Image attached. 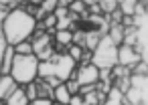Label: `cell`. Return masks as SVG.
I'll list each match as a JSON object with an SVG mask.
<instances>
[{
  "mask_svg": "<svg viewBox=\"0 0 148 105\" xmlns=\"http://www.w3.org/2000/svg\"><path fill=\"white\" fill-rule=\"evenodd\" d=\"M73 2H77V0H69V4H73Z\"/></svg>",
  "mask_w": 148,
  "mask_h": 105,
  "instance_id": "cell-37",
  "label": "cell"
},
{
  "mask_svg": "<svg viewBox=\"0 0 148 105\" xmlns=\"http://www.w3.org/2000/svg\"><path fill=\"white\" fill-rule=\"evenodd\" d=\"M101 37H106V35H101V33H97V30L85 33V49H87V51H95V47L99 45Z\"/></svg>",
  "mask_w": 148,
  "mask_h": 105,
  "instance_id": "cell-15",
  "label": "cell"
},
{
  "mask_svg": "<svg viewBox=\"0 0 148 105\" xmlns=\"http://www.w3.org/2000/svg\"><path fill=\"white\" fill-rule=\"evenodd\" d=\"M4 105H29V97H27L23 85H18V89L4 99Z\"/></svg>",
  "mask_w": 148,
  "mask_h": 105,
  "instance_id": "cell-9",
  "label": "cell"
},
{
  "mask_svg": "<svg viewBox=\"0 0 148 105\" xmlns=\"http://www.w3.org/2000/svg\"><path fill=\"white\" fill-rule=\"evenodd\" d=\"M23 89H25V93H27L29 101H33V99H37V97H39V89H37V83H35V81H33V83H29V85H23Z\"/></svg>",
  "mask_w": 148,
  "mask_h": 105,
  "instance_id": "cell-25",
  "label": "cell"
},
{
  "mask_svg": "<svg viewBox=\"0 0 148 105\" xmlns=\"http://www.w3.org/2000/svg\"><path fill=\"white\" fill-rule=\"evenodd\" d=\"M142 61L140 57V51L136 47H130V45H120L118 47V65H126V67H134Z\"/></svg>",
  "mask_w": 148,
  "mask_h": 105,
  "instance_id": "cell-6",
  "label": "cell"
},
{
  "mask_svg": "<svg viewBox=\"0 0 148 105\" xmlns=\"http://www.w3.org/2000/svg\"><path fill=\"white\" fill-rule=\"evenodd\" d=\"M37 83V89H39V97H47V99H53V95H55V89L45 81V79H37L35 81Z\"/></svg>",
  "mask_w": 148,
  "mask_h": 105,
  "instance_id": "cell-17",
  "label": "cell"
},
{
  "mask_svg": "<svg viewBox=\"0 0 148 105\" xmlns=\"http://www.w3.org/2000/svg\"><path fill=\"white\" fill-rule=\"evenodd\" d=\"M103 105H124V93H122V91L114 85V87L110 89V93L106 95Z\"/></svg>",
  "mask_w": 148,
  "mask_h": 105,
  "instance_id": "cell-13",
  "label": "cell"
},
{
  "mask_svg": "<svg viewBox=\"0 0 148 105\" xmlns=\"http://www.w3.org/2000/svg\"><path fill=\"white\" fill-rule=\"evenodd\" d=\"M65 85H67V89L71 91V95H77L79 93V83H77V79H69V81H65Z\"/></svg>",
  "mask_w": 148,
  "mask_h": 105,
  "instance_id": "cell-27",
  "label": "cell"
},
{
  "mask_svg": "<svg viewBox=\"0 0 148 105\" xmlns=\"http://www.w3.org/2000/svg\"><path fill=\"white\" fill-rule=\"evenodd\" d=\"M91 63L99 69H112V67L118 65V45H114L108 35L101 37L99 45L95 47Z\"/></svg>",
  "mask_w": 148,
  "mask_h": 105,
  "instance_id": "cell-3",
  "label": "cell"
},
{
  "mask_svg": "<svg viewBox=\"0 0 148 105\" xmlns=\"http://www.w3.org/2000/svg\"><path fill=\"white\" fill-rule=\"evenodd\" d=\"M71 91L67 89V85L65 83H61L59 87H55V95H53V101H57V103H63V105H69V101H71Z\"/></svg>",
  "mask_w": 148,
  "mask_h": 105,
  "instance_id": "cell-12",
  "label": "cell"
},
{
  "mask_svg": "<svg viewBox=\"0 0 148 105\" xmlns=\"http://www.w3.org/2000/svg\"><path fill=\"white\" fill-rule=\"evenodd\" d=\"M69 105H87V101H85V97H83L81 93H77V95H73V97H71Z\"/></svg>",
  "mask_w": 148,
  "mask_h": 105,
  "instance_id": "cell-28",
  "label": "cell"
},
{
  "mask_svg": "<svg viewBox=\"0 0 148 105\" xmlns=\"http://www.w3.org/2000/svg\"><path fill=\"white\" fill-rule=\"evenodd\" d=\"M132 75H148V63L140 61L138 65L132 67Z\"/></svg>",
  "mask_w": 148,
  "mask_h": 105,
  "instance_id": "cell-26",
  "label": "cell"
},
{
  "mask_svg": "<svg viewBox=\"0 0 148 105\" xmlns=\"http://www.w3.org/2000/svg\"><path fill=\"white\" fill-rule=\"evenodd\" d=\"M114 85H116L122 93H128V89L132 87V77H120V79L114 81Z\"/></svg>",
  "mask_w": 148,
  "mask_h": 105,
  "instance_id": "cell-23",
  "label": "cell"
},
{
  "mask_svg": "<svg viewBox=\"0 0 148 105\" xmlns=\"http://www.w3.org/2000/svg\"><path fill=\"white\" fill-rule=\"evenodd\" d=\"M41 8H43V12L45 14H53L57 8H59V4H57V0H43V2L39 4Z\"/></svg>",
  "mask_w": 148,
  "mask_h": 105,
  "instance_id": "cell-24",
  "label": "cell"
},
{
  "mask_svg": "<svg viewBox=\"0 0 148 105\" xmlns=\"http://www.w3.org/2000/svg\"><path fill=\"white\" fill-rule=\"evenodd\" d=\"M79 85H95L99 81V67H95L93 63L89 65H77V71H75V77Z\"/></svg>",
  "mask_w": 148,
  "mask_h": 105,
  "instance_id": "cell-5",
  "label": "cell"
},
{
  "mask_svg": "<svg viewBox=\"0 0 148 105\" xmlns=\"http://www.w3.org/2000/svg\"><path fill=\"white\" fill-rule=\"evenodd\" d=\"M18 89V83L14 81L12 75H0V99H6L8 95H12Z\"/></svg>",
  "mask_w": 148,
  "mask_h": 105,
  "instance_id": "cell-8",
  "label": "cell"
},
{
  "mask_svg": "<svg viewBox=\"0 0 148 105\" xmlns=\"http://www.w3.org/2000/svg\"><path fill=\"white\" fill-rule=\"evenodd\" d=\"M14 57H16V53H14V47H6L4 49V53H2V75H10V71H12V63H14Z\"/></svg>",
  "mask_w": 148,
  "mask_h": 105,
  "instance_id": "cell-10",
  "label": "cell"
},
{
  "mask_svg": "<svg viewBox=\"0 0 148 105\" xmlns=\"http://www.w3.org/2000/svg\"><path fill=\"white\" fill-rule=\"evenodd\" d=\"M49 77H55V63H53V59L39 63V79H49Z\"/></svg>",
  "mask_w": 148,
  "mask_h": 105,
  "instance_id": "cell-14",
  "label": "cell"
},
{
  "mask_svg": "<svg viewBox=\"0 0 148 105\" xmlns=\"http://www.w3.org/2000/svg\"><path fill=\"white\" fill-rule=\"evenodd\" d=\"M8 2H10V0H0V6H2V8H8ZM10 10V8H8Z\"/></svg>",
  "mask_w": 148,
  "mask_h": 105,
  "instance_id": "cell-34",
  "label": "cell"
},
{
  "mask_svg": "<svg viewBox=\"0 0 148 105\" xmlns=\"http://www.w3.org/2000/svg\"><path fill=\"white\" fill-rule=\"evenodd\" d=\"M112 73H114V81L120 79V77H132V69L126 67V65H116V67H112Z\"/></svg>",
  "mask_w": 148,
  "mask_h": 105,
  "instance_id": "cell-21",
  "label": "cell"
},
{
  "mask_svg": "<svg viewBox=\"0 0 148 105\" xmlns=\"http://www.w3.org/2000/svg\"><path fill=\"white\" fill-rule=\"evenodd\" d=\"M39 63L37 55H16L10 75L18 85H29L39 79Z\"/></svg>",
  "mask_w": 148,
  "mask_h": 105,
  "instance_id": "cell-2",
  "label": "cell"
},
{
  "mask_svg": "<svg viewBox=\"0 0 148 105\" xmlns=\"http://www.w3.org/2000/svg\"><path fill=\"white\" fill-rule=\"evenodd\" d=\"M57 4L63 6V8H69V0H57Z\"/></svg>",
  "mask_w": 148,
  "mask_h": 105,
  "instance_id": "cell-32",
  "label": "cell"
},
{
  "mask_svg": "<svg viewBox=\"0 0 148 105\" xmlns=\"http://www.w3.org/2000/svg\"><path fill=\"white\" fill-rule=\"evenodd\" d=\"M55 16H57V20H61V18H67V16H71V12H69V8H63V6H59V8L55 10Z\"/></svg>",
  "mask_w": 148,
  "mask_h": 105,
  "instance_id": "cell-30",
  "label": "cell"
},
{
  "mask_svg": "<svg viewBox=\"0 0 148 105\" xmlns=\"http://www.w3.org/2000/svg\"><path fill=\"white\" fill-rule=\"evenodd\" d=\"M29 105H53V99H47V97H37V99L29 101Z\"/></svg>",
  "mask_w": 148,
  "mask_h": 105,
  "instance_id": "cell-29",
  "label": "cell"
},
{
  "mask_svg": "<svg viewBox=\"0 0 148 105\" xmlns=\"http://www.w3.org/2000/svg\"><path fill=\"white\" fill-rule=\"evenodd\" d=\"M124 35H126V26L124 24H112L110 30H108V37L112 39L114 45H124Z\"/></svg>",
  "mask_w": 148,
  "mask_h": 105,
  "instance_id": "cell-11",
  "label": "cell"
},
{
  "mask_svg": "<svg viewBox=\"0 0 148 105\" xmlns=\"http://www.w3.org/2000/svg\"><path fill=\"white\" fill-rule=\"evenodd\" d=\"M0 75H2V53H0Z\"/></svg>",
  "mask_w": 148,
  "mask_h": 105,
  "instance_id": "cell-35",
  "label": "cell"
},
{
  "mask_svg": "<svg viewBox=\"0 0 148 105\" xmlns=\"http://www.w3.org/2000/svg\"><path fill=\"white\" fill-rule=\"evenodd\" d=\"M138 4H140V0H120V10L124 16H134Z\"/></svg>",
  "mask_w": 148,
  "mask_h": 105,
  "instance_id": "cell-16",
  "label": "cell"
},
{
  "mask_svg": "<svg viewBox=\"0 0 148 105\" xmlns=\"http://www.w3.org/2000/svg\"><path fill=\"white\" fill-rule=\"evenodd\" d=\"M99 8L106 16H110L114 10L120 8V0H99Z\"/></svg>",
  "mask_w": 148,
  "mask_h": 105,
  "instance_id": "cell-19",
  "label": "cell"
},
{
  "mask_svg": "<svg viewBox=\"0 0 148 105\" xmlns=\"http://www.w3.org/2000/svg\"><path fill=\"white\" fill-rule=\"evenodd\" d=\"M53 41H55L57 53H67V49L73 45V30H55Z\"/></svg>",
  "mask_w": 148,
  "mask_h": 105,
  "instance_id": "cell-7",
  "label": "cell"
},
{
  "mask_svg": "<svg viewBox=\"0 0 148 105\" xmlns=\"http://www.w3.org/2000/svg\"><path fill=\"white\" fill-rule=\"evenodd\" d=\"M83 51H85L83 47H79V45H71V47L67 49V55L79 65V61H81V57H83Z\"/></svg>",
  "mask_w": 148,
  "mask_h": 105,
  "instance_id": "cell-22",
  "label": "cell"
},
{
  "mask_svg": "<svg viewBox=\"0 0 148 105\" xmlns=\"http://www.w3.org/2000/svg\"><path fill=\"white\" fill-rule=\"evenodd\" d=\"M95 85H97V83H95ZM95 85H81V87H79V93H81V95L93 93V91H97V87H95Z\"/></svg>",
  "mask_w": 148,
  "mask_h": 105,
  "instance_id": "cell-31",
  "label": "cell"
},
{
  "mask_svg": "<svg viewBox=\"0 0 148 105\" xmlns=\"http://www.w3.org/2000/svg\"><path fill=\"white\" fill-rule=\"evenodd\" d=\"M37 18L25 10V8H14V10H8L6 18H4V37H6V43L10 47L23 43V41H29L37 28Z\"/></svg>",
  "mask_w": 148,
  "mask_h": 105,
  "instance_id": "cell-1",
  "label": "cell"
},
{
  "mask_svg": "<svg viewBox=\"0 0 148 105\" xmlns=\"http://www.w3.org/2000/svg\"><path fill=\"white\" fill-rule=\"evenodd\" d=\"M6 14H8V8L0 6V53H4V49L8 47L6 37H4V18H6Z\"/></svg>",
  "mask_w": 148,
  "mask_h": 105,
  "instance_id": "cell-18",
  "label": "cell"
},
{
  "mask_svg": "<svg viewBox=\"0 0 148 105\" xmlns=\"http://www.w3.org/2000/svg\"><path fill=\"white\" fill-rule=\"evenodd\" d=\"M14 53H16V55H35V47H33L31 39H29V41H23V43H18V45H14Z\"/></svg>",
  "mask_w": 148,
  "mask_h": 105,
  "instance_id": "cell-20",
  "label": "cell"
},
{
  "mask_svg": "<svg viewBox=\"0 0 148 105\" xmlns=\"http://www.w3.org/2000/svg\"><path fill=\"white\" fill-rule=\"evenodd\" d=\"M53 105H63V103H57V101H53Z\"/></svg>",
  "mask_w": 148,
  "mask_h": 105,
  "instance_id": "cell-36",
  "label": "cell"
},
{
  "mask_svg": "<svg viewBox=\"0 0 148 105\" xmlns=\"http://www.w3.org/2000/svg\"><path fill=\"white\" fill-rule=\"evenodd\" d=\"M53 63H55V77H59L63 83L75 77L77 63H75V61H73L67 53H55Z\"/></svg>",
  "mask_w": 148,
  "mask_h": 105,
  "instance_id": "cell-4",
  "label": "cell"
},
{
  "mask_svg": "<svg viewBox=\"0 0 148 105\" xmlns=\"http://www.w3.org/2000/svg\"><path fill=\"white\" fill-rule=\"evenodd\" d=\"M87 6H93V4H99V0H83Z\"/></svg>",
  "mask_w": 148,
  "mask_h": 105,
  "instance_id": "cell-33",
  "label": "cell"
}]
</instances>
